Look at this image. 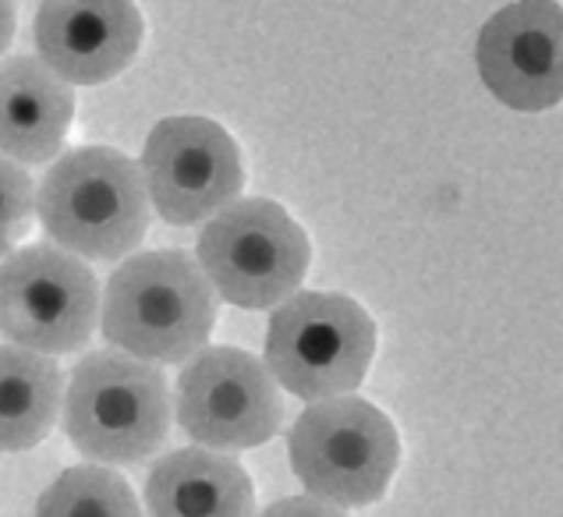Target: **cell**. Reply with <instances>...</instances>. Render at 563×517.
<instances>
[{"instance_id": "obj_1", "label": "cell", "mask_w": 563, "mask_h": 517, "mask_svg": "<svg viewBox=\"0 0 563 517\" xmlns=\"http://www.w3.org/2000/svg\"><path fill=\"white\" fill-rule=\"evenodd\" d=\"M103 337L139 362H188L217 327V295L181 249L128 255L100 301Z\"/></svg>"}, {"instance_id": "obj_2", "label": "cell", "mask_w": 563, "mask_h": 517, "mask_svg": "<svg viewBox=\"0 0 563 517\" xmlns=\"http://www.w3.org/2000/svg\"><path fill=\"white\" fill-rule=\"evenodd\" d=\"M36 213L54 249L82 263H124L150 231L139 164L107 145L60 153L36 188Z\"/></svg>"}, {"instance_id": "obj_3", "label": "cell", "mask_w": 563, "mask_h": 517, "mask_svg": "<svg viewBox=\"0 0 563 517\" xmlns=\"http://www.w3.org/2000/svg\"><path fill=\"white\" fill-rule=\"evenodd\" d=\"M60 411L78 454L100 468L146 464L164 450L174 422L167 376L121 351H92L78 362Z\"/></svg>"}, {"instance_id": "obj_4", "label": "cell", "mask_w": 563, "mask_h": 517, "mask_svg": "<svg viewBox=\"0 0 563 517\" xmlns=\"http://www.w3.org/2000/svg\"><path fill=\"white\" fill-rule=\"evenodd\" d=\"M376 359V322L336 290H298L277 305L266 330V373L309 404L351 397Z\"/></svg>"}, {"instance_id": "obj_5", "label": "cell", "mask_w": 563, "mask_h": 517, "mask_svg": "<svg viewBox=\"0 0 563 517\" xmlns=\"http://www.w3.org/2000/svg\"><path fill=\"white\" fill-rule=\"evenodd\" d=\"M213 295L238 309H277L298 295L312 263L309 234L273 199H238L220 209L191 255Z\"/></svg>"}, {"instance_id": "obj_6", "label": "cell", "mask_w": 563, "mask_h": 517, "mask_svg": "<svg viewBox=\"0 0 563 517\" xmlns=\"http://www.w3.org/2000/svg\"><path fill=\"white\" fill-rule=\"evenodd\" d=\"M287 450L309 496L336 510L379 504L400 464L394 422L362 397L309 404L291 426Z\"/></svg>"}, {"instance_id": "obj_7", "label": "cell", "mask_w": 563, "mask_h": 517, "mask_svg": "<svg viewBox=\"0 0 563 517\" xmlns=\"http://www.w3.org/2000/svg\"><path fill=\"white\" fill-rule=\"evenodd\" d=\"M100 319V280L89 263L54 245L14 249L0 263V333L32 354H71Z\"/></svg>"}, {"instance_id": "obj_8", "label": "cell", "mask_w": 563, "mask_h": 517, "mask_svg": "<svg viewBox=\"0 0 563 517\" xmlns=\"http://www.w3.org/2000/svg\"><path fill=\"white\" fill-rule=\"evenodd\" d=\"M174 415L199 450H252L284 426L280 386L266 365L241 348H202L191 354L174 391Z\"/></svg>"}, {"instance_id": "obj_9", "label": "cell", "mask_w": 563, "mask_h": 517, "mask_svg": "<svg viewBox=\"0 0 563 517\" xmlns=\"http://www.w3.org/2000/svg\"><path fill=\"white\" fill-rule=\"evenodd\" d=\"M150 209L174 228L213 220L220 209L241 199L245 167L231 132L199 114H174L159 121L139 160Z\"/></svg>"}, {"instance_id": "obj_10", "label": "cell", "mask_w": 563, "mask_h": 517, "mask_svg": "<svg viewBox=\"0 0 563 517\" xmlns=\"http://www.w3.org/2000/svg\"><path fill=\"white\" fill-rule=\"evenodd\" d=\"M563 11L553 0L500 8L482 25L475 64L486 89L510 110L539 114L560 103Z\"/></svg>"}, {"instance_id": "obj_11", "label": "cell", "mask_w": 563, "mask_h": 517, "mask_svg": "<svg viewBox=\"0 0 563 517\" xmlns=\"http://www.w3.org/2000/svg\"><path fill=\"white\" fill-rule=\"evenodd\" d=\"M32 32L36 57L64 86H103L139 57L146 22L132 0H46Z\"/></svg>"}, {"instance_id": "obj_12", "label": "cell", "mask_w": 563, "mask_h": 517, "mask_svg": "<svg viewBox=\"0 0 563 517\" xmlns=\"http://www.w3.org/2000/svg\"><path fill=\"white\" fill-rule=\"evenodd\" d=\"M75 121V92L40 57L0 61V156L11 164H51Z\"/></svg>"}, {"instance_id": "obj_13", "label": "cell", "mask_w": 563, "mask_h": 517, "mask_svg": "<svg viewBox=\"0 0 563 517\" xmlns=\"http://www.w3.org/2000/svg\"><path fill=\"white\" fill-rule=\"evenodd\" d=\"M146 510L150 517H255V490L231 454L181 447L153 464Z\"/></svg>"}, {"instance_id": "obj_14", "label": "cell", "mask_w": 563, "mask_h": 517, "mask_svg": "<svg viewBox=\"0 0 563 517\" xmlns=\"http://www.w3.org/2000/svg\"><path fill=\"white\" fill-rule=\"evenodd\" d=\"M64 404V376L54 359L0 344V450L22 454L54 432Z\"/></svg>"}, {"instance_id": "obj_15", "label": "cell", "mask_w": 563, "mask_h": 517, "mask_svg": "<svg viewBox=\"0 0 563 517\" xmlns=\"http://www.w3.org/2000/svg\"><path fill=\"white\" fill-rule=\"evenodd\" d=\"M36 517H142L128 479L100 464H75L43 490Z\"/></svg>"}, {"instance_id": "obj_16", "label": "cell", "mask_w": 563, "mask_h": 517, "mask_svg": "<svg viewBox=\"0 0 563 517\" xmlns=\"http://www.w3.org/2000/svg\"><path fill=\"white\" fill-rule=\"evenodd\" d=\"M32 209H36V188L29 170L0 156V258H8L29 234Z\"/></svg>"}, {"instance_id": "obj_17", "label": "cell", "mask_w": 563, "mask_h": 517, "mask_svg": "<svg viewBox=\"0 0 563 517\" xmlns=\"http://www.w3.org/2000/svg\"><path fill=\"white\" fill-rule=\"evenodd\" d=\"M260 517H347V510H336L312 496H287V499H277L273 507H266Z\"/></svg>"}, {"instance_id": "obj_18", "label": "cell", "mask_w": 563, "mask_h": 517, "mask_svg": "<svg viewBox=\"0 0 563 517\" xmlns=\"http://www.w3.org/2000/svg\"><path fill=\"white\" fill-rule=\"evenodd\" d=\"M14 29H19V14H14L11 4H0V61H4L8 46L14 40Z\"/></svg>"}]
</instances>
